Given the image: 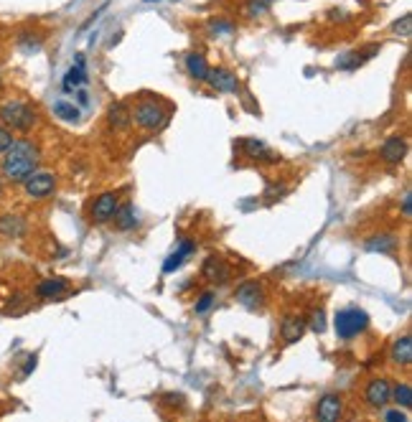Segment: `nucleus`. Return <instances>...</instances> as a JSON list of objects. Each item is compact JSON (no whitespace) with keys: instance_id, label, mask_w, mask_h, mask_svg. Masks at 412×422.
I'll return each instance as SVG.
<instances>
[{"instance_id":"f257e3e1","label":"nucleus","mask_w":412,"mask_h":422,"mask_svg":"<svg viewBox=\"0 0 412 422\" xmlns=\"http://www.w3.org/2000/svg\"><path fill=\"white\" fill-rule=\"evenodd\" d=\"M38 161H41V153L31 140H13V145L6 150V158L0 163V170L3 176L10 183H23L36 168H38Z\"/></svg>"},{"instance_id":"f03ea898","label":"nucleus","mask_w":412,"mask_h":422,"mask_svg":"<svg viewBox=\"0 0 412 422\" xmlns=\"http://www.w3.org/2000/svg\"><path fill=\"white\" fill-rule=\"evenodd\" d=\"M0 120L6 122L8 127H13V130L28 133L36 125V110L31 105H26V102H21V99H10V102L0 107Z\"/></svg>"},{"instance_id":"7ed1b4c3","label":"nucleus","mask_w":412,"mask_h":422,"mask_svg":"<svg viewBox=\"0 0 412 422\" xmlns=\"http://www.w3.org/2000/svg\"><path fill=\"white\" fill-rule=\"evenodd\" d=\"M336 333H339V338H343V341H349V338L359 336V333L369 326V316H367V310L362 308H343L336 313Z\"/></svg>"},{"instance_id":"20e7f679","label":"nucleus","mask_w":412,"mask_h":422,"mask_svg":"<svg viewBox=\"0 0 412 422\" xmlns=\"http://www.w3.org/2000/svg\"><path fill=\"white\" fill-rule=\"evenodd\" d=\"M133 122L138 127H143V130H161V127L168 122V112L158 105V102L145 99V102H140V105L135 107Z\"/></svg>"},{"instance_id":"39448f33","label":"nucleus","mask_w":412,"mask_h":422,"mask_svg":"<svg viewBox=\"0 0 412 422\" xmlns=\"http://www.w3.org/2000/svg\"><path fill=\"white\" fill-rule=\"evenodd\" d=\"M23 189L31 198H46L56 189V176L46 170H34L31 176L23 181Z\"/></svg>"},{"instance_id":"423d86ee","label":"nucleus","mask_w":412,"mask_h":422,"mask_svg":"<svg viewBox=\"0 0 412 422\" xmlns=\"http://www.w3.org/2000/svg\"><path fill=\"white\" fill-rule=\"evenodd\" d=\"M364 400L374 409H385L392 402V384L387 379H371L364 389Z\"/></svg>"},{"instance_id":"0eeeda50","label":"nucleus","mask_w":412,"mask_h":422,"mask_svg":"<svg viewBox=\"0 0 412 422\" xmlns=\"http://www.w3.org/2000/svg\"><path fill=\"white\" fill-rule=\"evenodd\" d=\"M118 206H120V196H118V194H112V191H107V194L97 196V198H94V204H92V221H97V224H105V221H110V219L115 217Z\"/></svg>"},{"instance_id":"6e6552de","label":"nucleus","mask_w":412,"mask_h":422,"mask_svg":"<svg viewBox=\"0 0 412 422\" xmlns=\"http://www.w3.org/2000/svg\"><path fill=\"white\" fill-rule=\"evenodd\" d=\"M341 409H343L341 394L329 392V394H323L321 400H318V405H315V417L321 422H336L341 417Z\"/></svg>"},{"instance_id":"1a4fd4ad","label":"nucleus","mask_w":412,"mask_h":422,"mask_svg":"<svg viewBox=\"0 0 412 422\" xmlns=\"http://www.w3.org/2000/svg\"><path fill=\"white\" fill-rule=\"evenodd\" d=\"M201 275L209 282H214V285H224V282L229 280L232 270H229V265H227L224 257H219V254H209V257L204 260Z\"/></svg>"},{"instance_id":"9d476101","label":"nucleus","mask_w":412,"mask_h":422,"mask_svg":"<svg viewBox=\"0 0 412 422\" xmlns=\"http://www.w3.org/2000/svg\"><path fill=\"white\" fill-rule=\"evenodd\" d=\"M308 328V321L303 316H285V321L280 323V336L285 344H295V341H301L303 333Z\"/></svg>"},{"instance_id":"9b49d317","label":"nucleus","mask_w":412,"mask_h":422,"mask_svg":"<svg viewBox=\"0 0 412 422\" xmlns=\"http://www.w3.org/2000/svg\"><path fill=\"white\" fill-rule=\"evenodd\" d=\"M206 82H209L211 89H217V92H237L239 89L237 77L227 69H209Z\"/></svg>"},{"instance_id":"f8f14e48","label":"nucleus","mask_w":412,"mask_h":422,"mask_svg":"<svg viewBox=\"0 0 412 422\" xmlns=\"http://www.w3.org/2000/svg\"><path fill=\"white\" fill-rule=\"evenodd\" d=\"M242 148H245L247 158H255V161H265V163H278L280 155L273 153L262 140H255V138H245L242 140Z\"/></svg>"},{"instance_id":"ddd939ff","label":"nucleus","mask_w":412,"mask_h":422,"mask_svg":"<svg viewBox=\"0 0 412 422\" xmlns=\"http://www.w3.org/2000/svg\"><path fill=\"white\" fill-rule=\"evenodd\" d=\"M234 298H237L245 308H257L260 303H262V288H260L257 282H242V285L234 290Z\"/></svg>"},{"instance_id":"4468645a","label":"nucleus","mask_w":412,"mask_h":422,"mask_svg":"<svg viewBox=\"0 0 412 422\" xmlns=\"http://www.w3.org/2000/svg\"><path fill=\"white\" fill-rule=\"evenodd\" d=\"M405 153H407V143L405 138H399V135L387 138L385 145H382V158H385L387 163H402Z\"/></svg>"},{"instance_id":"2eb2a0df","label":"nucleus","mask_w":412,"mask_h":422,"mask_svg":"<svg viewBox=\"0 0 412 422\" xmlns=\"http://www.w3.org/2000/svg\"><path fill=\"white\" fill-rule=\"evenodd\" d=\"M107 120L115 130H125L130 122H133V112H130V107L125 102H115V105L107 110Z\"/></svg>"},{"instance_id":"dca6fc26","label":"nucleus","mask_w":412,"mask_h":422,"mask_svg":"<svg viewBox=\"0 0 412 422\" xmlns=\"http://www.w3.org/2000/svg\"><path fill=\"white\" fill-rule=\"evenodd\" d=\"M379 46H369V49H362V51H351V54H346L343 59H339L336 61V69H349L354 71L357 66H362L367 59H371V54H377Z\"/></svg>"},{"instance_id":"f3484780","label":"nucleus","mask_w":412,"mask_h":422,"mask_svg":"<svg viewBox=\"0 0 412 422\" xmlns=\"http://www.w3.org/2000/svg\"><path fill=\"white\" fill-rule=\"evenodd\" d=\"M392 361L399 366H410L412 361V338L407 336H399L397 341H395V346H392Z\"/></svg>"},{"instance_id":"a211bd4d","label":"nucleus","mask_w":412,"mask_h":422,"mask_svg":"<svg viewBox=\"0 0 412 422\" xmlns=\"http://www.w3.org/2000/svg\"><path fill=\"white\" fill-rule=\"evenodd\" d=\"M194 249H196L194 242H183V245L178 247L173 254H168V260L163 262V272H176V270L183 265V260H186V257H189Z\"/></svg>"},{"instance_id":"6ab92c4d","label":"nucleus","mask_w":412,"mask_h":422,"mask_svg":"<svg viewBox=\"0 0 412 422\" xmlns=\"http://www.w3.org/2000/svg\"><path fill=\"white\" fill-rule=\"evenodd\" d=\"M186 71L189 77L196 82H206V74H209V66H206V59L201 54H189L186 57Z\"/></svg>"},{"instance_id":"aec40b11","label":"nucleus","mask_w":412,"mask_h":422,"mask_svg":"<svg viewBox=\"0 0 412 422\" xmlns=\"http://www.w3.org/2000/svg\"><path fill=\"white\" fill-rule=\"evenodd\" d=\"M0 232L6 234V237H10V240H18V237H23L26 234V224H23L21 217H0Z\"/></svg>"},{"instance_id":"412c9836","label":"nucleus","mask_w":412,"mask_h":422,"mask_svg":"<svg viewBox=\"0 0 412 422\" xmlns=\"http://www.w3.org/2000/svg\"><path fill=\"white\" fill-rule=\"evenodd\" d=\"M36 293L41 298H59L66 293V280L64 277H51V280H43L38 288H36Z\"/></svg>"},{"instance_id":"4be33fe9","label":"nucleus","mask_w":412,"mask_h":422,"mask_svg":"<svg viewBox=\"0 0 412 422\" xmlns=\"http://www.w3.org/2000/svg\"><path fill=\"white\" fill-rule=\"evenodd\" d=\"M115 224H118V229H122V232H130V229H135L138 226V219H135V211L130 204H125L122 209L118 206V211H115Z\"/></svg>"},{"instance_id":"5701e85b","label":"nucleus","mask_w":412,"mask_h":422,"mask_svg":"<svg viewBox=\"0 0 412 422\" xmlns=\"http://www.w3.org/2000/svg\"><path fill=\"white\" fill-rule=\"evenodd\" d=\"M87 85V71H84V66H71L69 71H66V77H64V89L71 92V89H77V87Z\"/></svg>"},{"instance_id":"b1692460","label":"nucleus","mask_w":412,"mask_h":422,"mask_svg":"<svg viewBox=\"0 0 412 422\" xmlns=\"http://www.w3.org/2000/svg\"><path fill=\"white\" fill-rule=\"evenodd\" d=\"M364 247L369 252H392L397 247V240L395 237H371V240L364 242Z\"/></svg>"},{"instance_id":"393cba45","label":"nucleus","mask_w":412,"mask_h":422,"mask_svg":"<svg viewBox=\"0 0 412 422\" xmlns=\"http://www.w3.org/2000/svg\"><path fill=\"white\" fill-rule=\"evenodd\" d=\"M392 400L397 407H412V387L407 381H399L397 387L392 389Z\"/></svg>"},{"instance_id":"a878e982","label":"nucleus","mask_w":412,"mask_h":422,"mask_svg":"<svg viewBox=\"0 0 412 422\" xmlns=\"http://www.w3.org/2000/svg\"><path fill=\"white\" fill-rule=\"evenodd\" d=\"M54 112H56V117H62V120H66V122L79 120V110L74 105H69V102H56Z\"/></svg>"},{"instance_id":"bb28decb","label":"nucleus","mask_w":412,"mask_h":422,"mask_svg":"<svg viewBox=\"0 0 412 422\" xmlns=\"http://www.w3.org/2000/svg\"><path fill=\"white\" fill-rule=\"evenodd\" d=\"M392 34L402 36V38H410V36H412V15L407 13V15H402L399 21L392 23Z\"/></svg>"},{"instance_id":"cd10ccee","label":"nucleus","mask_w":412,"mask_h":422,"mask_svg":"<svg viewBox=\"0 0 412 422\" xmlns=\"http://www.w3.org/2000/svg\"><path fill=\"white\" fill-rule=\"evenodd\" d=\"M270 10V0H250L247 3V13L255 18V15H265Z\"/></svg>"},{"instance_id":"c85d7f7f","label":"nucleus","mask_w":412,"mask_h":422,"mask_svg":"<svg viewBox=\"0 0 412 422\" xmlns=\"http://www.w3.org/2000/svg\"><path fill=\"white\" fill-rule=\"evenodd\" d=\"M311 328H313L315 333L326 331V313H323V310H315L313 316H311Z\"/></svg>"},{"instance_id":"c756f323","label":"nucleus","mask_w":412,"mask_h":422,"mask_svg":"<svg viewBox=\"0 0 412 422\" xmlns=\"http://www.w3.org/2000/svg\"><path fill=\"white\" fill-rule=\"evenodd\" d=\"M214 293H204L201 298H199V303H196V313H206V310L211 308V305H214Z\"/></svg>"},{"instance_id":"7c9ffc66","label":"nucleus","mask_w":412,"mask_h":422,"mask_svg":"<svg viewBox=\"0 0 412 422\" xmlns=\"http://www.w3.org/2000/svg\"><path fill=\"white\" fill-rule=\"evenodd\" d=\"M10 145H13V135H10V130H8V127L0 125V153H6Z\"/></svg>"},{"instance_id":"2f4dec72","label":"nucleus","mask_w":412,"mask_h":422,"mask_svg":"<svg viewBox=\"0 0 412 422\" xmlns=\"http://www.w3.org/2000/svg\"><path fill=\"white\" fill-rule=\"evenodd\" d=\"M402 217L410 219L412 211H410V191H405V196H402Z\"/></svg>"},{"instance_id":"473e14b6","label":"nucleus","mask_w":412,"mask_h":422,"mask_svg":"<svg viewBox=\"0 0 412 422\" xmlns=\"http://www.w3.org/2000/svg\"><path fill=\"white\" fill-rule=\"evenodd\" d=\"M387 420H405V415H402V412H387Z\"/></svg>"},{"instance_id":"72a5a7b5","label":"nucleus","mask_w":412,"mask_h":422,"mask_svg":"<svg viewBox=\"0 0 412 422\" xmlns=\"http://www.w3.org/2000/svg\"><path fill=\"white\" fill-rule=\"evenodd\" d=\"M87 99H90L87 97V92H79V102H82V105H87Z\"/></svg>"},{"instance_id":"f704fd0d","label":"nucleus","mask_w":412,"mask_h":422,"mask_svg":"<svg viewBox=\"0 0 412 422\" xmlns=\"http://www.w3.org/2000/svg\"><path fill=\"white\" fill-rule=\"evenodd\" d=\"M0 194H3V178H0Z\"/></svg>"},{"instance_id":"c9c22d12","label":"nucleus","mask_w":412,"mask_h":422,"mask_svg":"<svg viewBox=\"0 0 412 422\" xmlns=\"http://www.w3.org/2000/svg\"><path fill=\"white\" fill-rule=\"evenodd\" d=\"M145 3H158V0H145Z\"/></svg>"}]
</instances>
